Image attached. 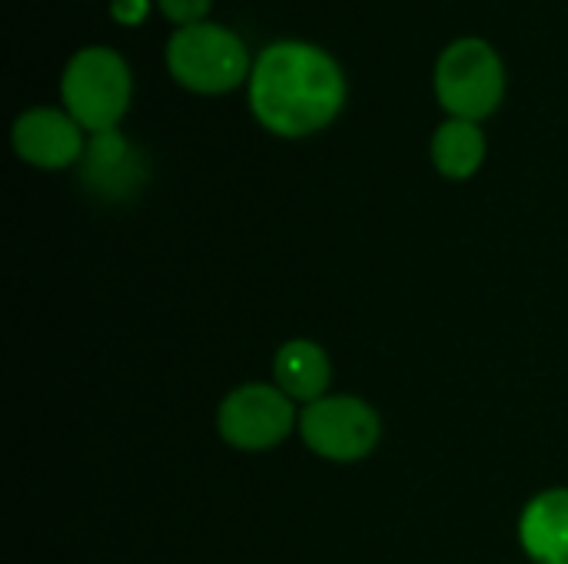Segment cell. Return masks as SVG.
<instances>
[{"label":"cell","mask_w":568,"mask_h":564,"mask_svg":"<svg viewBox=\"0 0 568 564\" xmlns=\"http://www.w3.org/2000/svg\"><path fill=\"white\" fill-rule=\"evenodd\" d=\"M346 100V73L329 50L310 40H273L250 70V106L276 136L323 130Z\"/></svg>","instance_id":"6da1fadb"},{"label":"cell","mask_w":568,"mask_h":564,"mask_svg":"<svg viewBox=\"0 0 568 564\" xmlns=\"http://www.w3.org/2000/svg\"><path fill=\"white\" fill-rule=\"evenodd\" d=\"M60 93L70 116L83 130L103 133V130H116L120 116L126 113L133 76L120 50L90 43L67 60L60 76Z\"/></svg>","instance_id":"7a4b0ae2"},{"label":"cell","mask_w":568,"mask_h":564,"mask_svg":"<svg viewBox=\"0 0 568 564\" xmlns=\"http://www.w3.org/2000/svg\"><path fill=\"white\" fill-rule=\"evenodd\" d=\"M166 66L186 90L196 93L233 90L253 70L243 37L216 20L176 27L166 40Z\"/></svg>","instance_id":"3957f363"},{"label":"cell","mask_w":568,"mask_h":564,"mask_svg":"<svg viewBox=\"0 0 568 564\" xmlns=\"http://www.w3.org/2000/svg\"><path fill=\"white\" fill-rule=\"evenodd\" d=\"M506 93V63L483 37H459L446 43L436 60V96L449 116L483 120Z\"/></svg>","instance_id":"277c9868"},{"label":"cell","mask_w":568,"mask_h":564,"mask_svg":"<svg viewBox=\"0 0 568 564\" xmlns=\"http://www.w3.org/2000/svg\"><path fill=\"white\" fill-rule=\"evenodd\" d=\"M296 432L313 455L336 465H356L376 452L383 419L359 396H323L303 406Z\"/></svg>","instance_id":"5b68a950"},{"label":"cell","mask_w":568,"mask_h":564,"mask_svg":"<svg viewBox=\"0 0 568 564\" xmlns=\"http://www.w3.org/2000/svg\"><path fill=\"white\" fill-rule=\"evenodd\" d=\"M300 429L296 402L266 382H246L223 396L216 409V432L236 452H270Z\"/></svg>","instance_id":"8992f818"},{"label":"cell","mask_w":568,"mask_h":564,"mask_svg":"<svg viewBox=\"0 0 568 564\" xmlns=\"http://www.w3.org/2000/svg\"><path fill=\"white\" fill-rule=\"evenodd\" d=\"M13 150L20 160L40 170H63L80 163L87 140L83 126L70 116V110L57 106H30L13 120Z\"/></svg>","instance_id":"52a82bcc"},{"label":"cell","mask_w":568,"mask_h":564,"mask_svg":"<svg viewBox=\"0 0 568 564\" xmlns=\"http://www.w3.org/2000/svg\"><path fill=\"white\" fill-rule=\"evenodd\" d=\"M80 176L93 193L106 199H123L143 183L146 166L120 130H103L87 140V150L80 156Z\"/></svg>","instance_id":"ba28073f"},{"label":"cell","mask_w":568,"mask_h":564,"mask_svg":"<svg viewBox=\"0 0 568 564\" xmlns=\"http://www.w3.org/2000/svg\"><path fill=\"white\" fill-rule=\"evenodd\" d=\"M519 545L532 564H568V489H546L523 509Z\"/></svg>","instance_id":"9c48e42d"},{"label":"cell","mask_w":568,"mask_h":564,"mask_svg":"<svg viewBox=\"0 0 568 564\" xmlns=\"http://www.w3.org/2000/svg\"><path fill=\"white\" fill-rule=\"evenodd\" d=\"M273 386H280L293 402L310 406L323 396H329L333 382V362L326 349L313 339H290L273 356Z\"/></svg>","instance_id":"30bf717a"},{"label":"cell","mask_w":568,"mask_h":564,"mask_svg":"<svg viewBox=\"0 0 568 564\" xmlns=\"http://www.w3.org/2000/svg\"><path fill=\"white\" fill-rule=\"evenodd\" d=\"M429 156L443 176L469 180L486 160V133L476 120L449 116L446 123L436 126L433 143H429Z\"/></svg>","instance_id":"8fae6325"},{"label":"cell","mask_w":568,"mask_h":564,"mask_svg":"<svg viewBox=\"0 0 568 564\" xmlns=\"http://www.w3.org/2000/svg\"><path fill=\"white\" fill-rule=\"evenodd\" d=\"M210 3H213V0H160V7L166 10V17H173L180 27H183V23L203 20L206 10H210Z\"/></svg>","instance_id":"7c38bea8"},{"label":"cell","mask_w":568,"mask_h":564,"mask_svg":"<svg viewBox=\"0 0 568 564\" xmlns=\"http://www.w3.org/2000/svg\"><path fill=\"white\" fill-rule=\"evenodd\" d=\"M146 7H150V0H110V10H113V17H120V20H126V23H136V20H143Z\"/></svg>","instance_id":"4fadbf2b"}]
</instances>
